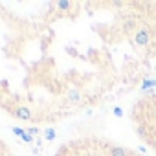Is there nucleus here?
Here are the masks:
<instances>
[{
  "label": "nucleus",
  "mask_w": 156,
  "mask_h": 156,
  "mask_svg": "<svg viewBox=\"0 0 156 156\" xmlns=\"http://www.w3.org/2000/svg\"><path fill=\"white\" fill-rule=\"evenodd\" d=\"M9 114H11L15 119H20V121H31V118H33L31 108H30V107H26V105L11 107V108H9Z\"/></svg>",
  "instance_id": "obj_1"
},
{
  "label": "nucleus",
  "mask_w": 156,
  "mask_h": 156,
  "mask_svg": "<svg viewBox=\"0 0 156 156\" xmlns=\"http://www.w3.org/2000/svg\"><path fill=\"white\" fill-rule=\"evenodd\" d=\"M132 39H134V44L136 46H149V42L152 39V33H151L149 28H141V30H138L132 35Z\"/></svg>",
  "instance_id": "obj_2"
},
{
  "label": "nucleus",
  "mask_w": 156,
  "mask_h": 156,
  "mask_svg": "<svg viewBox=\"0 0 156 156\" xmlns=\"http://www.w3.org/2000/svg\"><path fill=\"white\" fill-rule=\"evenodd\" d=\"M108 156H130V154H129L127 149H123V147H119V145H112V147L108 149Z\"/></svg>",
  "instance_id": "obj_3"
},
{
  "label": "nucleus",
  "mask_w": 156,
  "mask_h": 156,
  "mask_svg": "<svg viewBox=\"0 0 156 156\" xmlns=\"http://www.w3.org/2000/svg\"><path fill=\"white\" fill-rule=\"evenodd\" d=\"M68 101H70V103H79V101H81V92L77 90V88L68 90Z\"/></svg>",
  "instance_id": "obj_4"
},
{
  "label": "nucleus",
  "mask_w": 156,
  "mask_h": 156,
  "mask_svg": "<svg viewBox=\"0 0 156 156\" xmlns=\"http://www.w3.org/2000/svg\"><path fill=\"white\" fill-rule=\"evenodd\" d=\"M156 87V79H145L141 83V90H147V88H154Z\"/></svg>",
  "instance_id": "obj_5"
},
{
  "label": "nucleus",
  "mask_w": 156,
  "mask_h": 156,
  "mask_svg": "<svg viewBox=\"0 0 156 156\" xmlns=\"http://www.w3.org/2000/svg\"><path fill=\"white\" fill-rule=\"evenodd\" d=\"M136 26H138V22H136V20H127L123 28H125V31H127V33H130L132 30H136Z\"/></svg>",
  "instance_id": "obj_6"
},
{
  "label": "nucleus",
  "mask_w": 156,
  "mask_h": 156,
  "mask_svg": "<svg viewBox=\"0 0 156 156\" xmlns=\"http://www.w3.org/2000/svg\"><path fill=\"white\" fill-rule=\"evenodd\" d=\"M44 138H46V140H48V141H51V140H53V138H55V130H53V129H51V127H48V129H46V130H44Z\"/></svg>",
  "instance_id": "obj_7"
},
{
  "label": "nucleus",
  "mask_w": 156,
  "mask_h": 156,
  "mask_svg": "<svg viewBox=\"0 0 156 156\" xmlns=\"http://www.w3.org/2000/svg\"><path fill=\"white\" fill-rule=\"evenodd\" d=\"M55 6H57L59 9H62V11H66V9H70V8H72V2H64V0H62V2H57Z\"/></svg>",
  "instance_id": "obj_8"
},
{
  "label": "nucleus",
  "mask_w": 156,
  "mask_h": 156,
  "mask_svg": "<svg viewBox=\"0 0 156 156\" xmlns=\"http://www.w3.org/2000/svg\"><path fill=\"white\" fill-rule=\"evenodd\" d=\"M28 134L33 138V136H39V134H41V130H39L37 127H30V129H28Z\"/></svg>",
  "instance_id": "obj_9"
},
{
  "label": "nucleus",
  "mask_w": 156,
  "mask_h": 156,
  "mask_svg": "<svg viewBox=\"0 0 156 156\" xmlns=\"http://www.w3.org/2000/svg\"><path fill=\"white\" fill-rule=\"evenodd\" d=\"M20 138H22V140H24L26 143H31V141H33V138H31V136L28 134V130H24V132L20 134Z\"/></svg>",
  "instance_id": "obj_10"
},
{
  "label": "nucleus",
  "mask_w": 156,
  "mask_h": 156,
  "mask_svg": "<svg viewBox=\"0 0 156 156\" xmlns=\"http://www.w3.org/2000/svg\"><path fill=\"white\" fill-rule=\"evenodd\" d=\"M114 116H118V118H121V116H123V110H121L119 107H116V108H114Z\"/></svg>",
  "instance_id": "obj_11"
},
{
  "label": "nucleus",
  "mask_w": 156,
  "mask_h": 156,
  "mask_svg": "<svg viewBox=\"0 0 156 156\" xmlns=\"http://www.w3.org/2000/svg\"><path fill=\"white\" fill-rule=\"evenodd\" d=\"M13 132H15L17 136H20V134H22L24 130H22V129H19V127H13Z\"/></svg>",
  "instance_id": "obj_12"
}]
</instances>
